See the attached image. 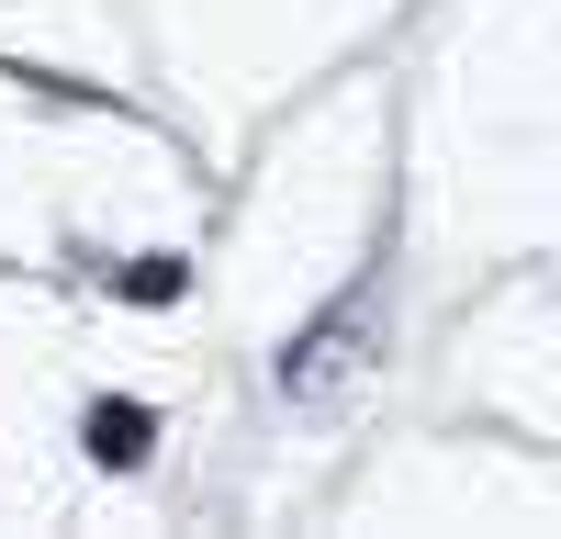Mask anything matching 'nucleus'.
<instances>
[{
	"label": "nucleus",
	"mask_w": 561,
	"mask_h": 539,
	"mask_svg": "<svg viewBox=\"0 0 561 539\" xmlns=\"http://www.w3.org/2000/svg\"><path fill=\"white\" fill-rule=\"evenodd\" d=\"M180 282H192L180 259H135V270H124V293H135V303H180Z\"/></svg>",
	"instance_id": "3"
},
{
	"label": "nucleus",
	"mask_w": 561,
	"mask_h": 539,
	"mask_svg": "<svg viewBox=\"0 0 561 539\" xmlns=\"http://www.w3.org/2000/svg\"><path fill=\"white\" fill-rule=\"evenodd\" d=\"M79 438H90V461H102V472H135V461L158 449V416H147V404H113V393H102Z\"/></svg>",
	"instance_id": "2"
},
{
	"label": "nucleus",
	"mask_w": 561,
	"mask_h": 539,
	"mask_svg": "<svg viewBox=\"0 0 561 539\" xmlns=\"http://www.w3.org/2000/svg\"><path fill=\"white\" fill-rule=\"evenodd\" d=\"M359 337H370V282H359L348 303H325L314 326H304L293 348H280V393H325V382H337L348 359H359Z\"/></svg>",
	"instance_id": "1"
}]
</instances>
